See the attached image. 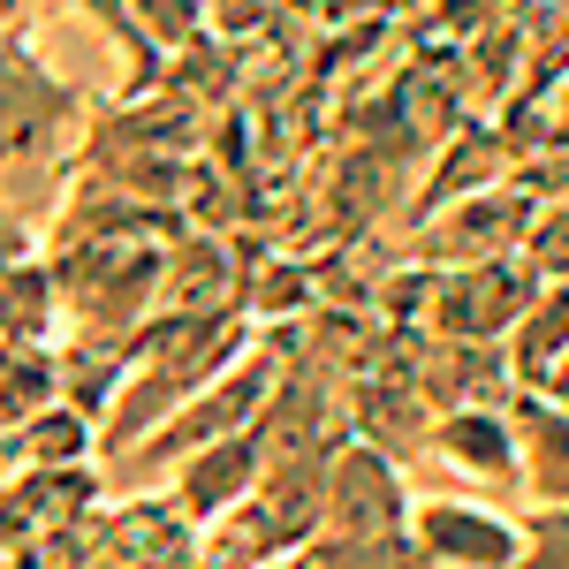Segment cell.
<instances>
[{"label": "cell", "mask_w": 569, "mask_h": 569, "mask_svg": "<svg viewBox=\"0 0 569 569\" xmlns=\"http://www.w3.org/2000/svg\"><path fill=\"white\" fill-rule=\"evenodd\" d=\"M243 350H251V327H243L236 311H198V319L160 311V319H144V335L130 342V372H122V388H114V410H107V426H99V456H107V463L130 456L137 440L160 433L198 388H213Z\"/></svg>", "instance_id": "obj_1"}, {"label": "cell", "mask_w": 569, "mask_h": 569, "mask_svg": "<svg viewBox=\"0 0 569 569\" xmlns=\"http://www.w3.org/2000/svg\"><path fill=\"white\" fill-rule=\"evenodd\" d=\"M281 372H289V342H251V350L236 357L213 388L190 395L160 433H144L130 456H114V463H122V479L176 471L182 456H198V448H213V440H228V433H251V426H259V410L273 402V388H281Z\"/></svg>", "instance_id": "obj_2"}, {"label": "cell", "mask_w": 569, "mask_h": 569, "mask_svg": "<svg viewBox=\"0 0 569 569\" xmlns=\"http://www.w3.org/2000/svg\"><path fill=\"white\" fill-rule=\"evenodd\" d=\"M531 297H539V273H531L525 259L426 266V305H418V335H440V342H509Z\"/></svg>", "instance_id": "obj_3"}, {"label": "cell", "mask_w": 569, "mask_h": 569, "mask_svg": "<svg viewBox=\"0 0 569 569\" xmlns=\"http://www.w3.org/2000/svg\"><path fill=\"white\" fill-rule=\"evenodd\" d=\"M539 220V198H525L517 182H486L433 206L426 236H418V266H486V259H525V236Z\"/></svg>", "instance_id": "obj_4"}, {"label": "cell", "mask_w": 569, "mask_h": 569, "mask_svg": "<svg viewBox=\"0 0 569 569\" xmlns=\"http://www.w3.org/2000/svg\"><path fill=\"white\" fill-rule=\"evenodd\" d=\"M410 509H418V493L402 479V463H395L388 448H372V440H342L335 448V463H327V525L335 539H380V531H410Z\"/></svg>", "instance_id": "obj_5"}, {"label": "cell", "mask_w": 569, "mask_h": 569, "mask_svg": "<svg viewBox=\"0 0 569 569\" xmlns=\"http://www.w3.org/2000/svg\"><path fill=\"white\" fill-rule=\"evenodd\" d=\"M410 539L433 569H517L525 562V517H501L493 501L440 493L410 509Z\"/></svg>", "instance_id": "obj_6"}, {"label": "cell", "mask_w": 569, "mask_h": 569, "mask_svg": "<svg viewBox=\"0 0 569 569\" xmlns=\"http://www.w3.org/2000/svg\"><path fill=\"white\" fill-rule=\"evenodd\" d=\"M259 479H266L259 426H251V433H228V440L198 448V456H182L176 471H168V486H176V517H182V525H206V531H213L220 517H236V509L259 493Z\"/></svg>", "instance_id": "obj_7"}, {"label": "cell", "mask_w": 569, "mask_h": 569, "mask_svg": "<svg viewBox=\"0 0 569 569\" xmlns=\"http://www.w3.org/2000/svg\"><path fill=\"white\" fill-rule=\"evenodd\" d=\"M426 456H440L448 471H471V479H486V486L525 479V463H517V418H509V402L440 410V418H433V440H426Z\"/></svg>", "instance_id": "obj_8"}, {"label": "cell", "mask_w": 569, "mask_h": 569, "mask_svg": "<svg viewBox=\"0 0 569 569\" xmlns=\"http://www.w3.org/2000/svg\"><path fill=\"white\" fill-rule=\"evenodd\" d=\"M509 418H517V463H525L531 509H562L569 501V410L555 395L525 388L509 402Z\"/></svg>", "instance_id": "obj_9"}, {"label": "cell", "mask_w": 569, "mask_h": 569, "mask_svg": "<svg viewBox=\"0 0 569 569\" xmlns=\"http://www.w3.org/2000/svg\"><path fill=\"white\" fill-rule=\"evenodd\" d=\"M61 327V281L46 259H23L16 273H0V350H53Z\"/></svg>", "instance_id": "obj_10"}, {"label": "cell", "mask_w": 569, "mask_h": 569, "mask_svg": "<svg viewBox=\"0 0 569 569\" xmlns=\"http://www.w3.org/2000/svg\"><path fill=\"white\" fill-rule=\"evenodd\" d=\"M562 357H569V281H539V297L509 335V372H517V388H547V372Z\"/></svg>", "instance_id": "obj_11"}, {"label": "cell", "mask_w": 569, "mask_h": 569, "mask_svg": "<svg viewBox=\"0 0 569 569\" xmlns=\"http://www.w3.org/2000/svg\"><path fill=\"white\" fill-rule=\"evenodd\" d=\"M61 402V357L53 350H0V448L23 433L39 410Z\"/></svg>", "instance_id": "obj_12"}, {"label": "cell", "mask_w": 569, "mask_h": 569, "mask_svg": "<svg viewBox=\"0 0 569 569\" xmlns=\"http://www.w3.org/2000/svg\"><path fill=\"white\" fill-rule=\"evenodd\" d=\"M305 562L311 569H433L410 531H380V539H335V531H319L305 547Z\"/></svg>", "instance_id": "obj_13"}, {"label": "cell", "mask_w": 569, "mask_h": 569, "mask_svg": "<svg viewBox=\"0 0 569 569\" xmlns=\"http://www.w3.org/2000/svg\"><path fill=\"white\" fill-rule=\"evenodd\" d=\"M525 266L539 281H569V206H539L525 236Z\"/></svg>", "instance_id": "obj_14"}, {"label": "cell", "mask_w": 569, "mask_h": 569, "mask_svg": "<svg viewBox=\"0 0 569 569\" xmlns=\"http://www.w3.org/2000/svg\"><path fill=\"white\" fill-rule=\"evenodd\" d=\"M517 569H569V501L562 509H525V562Z\"/></svg>", "instance_id": "obj_15"}, {"label": "cell", "mask_w": 569, "mask_h": 569, "mask_svg": "<svg viewBox=\"0 0 569 569\" xmlns=\"http://www.w3.org/2000/svg\"><path fill=\"white\" fill-rule=\"evenodd\" d=\"M509 182H517L525 198H539V206H569V144H547L539 160L509 168Z\"/></svg>", "instance_id": "obj_16"}, {"label": "cell", "mask_w": 569, "mask_h": 569, "mask_svg": "<svg viewBox=\"0 0 569 569\" xmlns=\"http://www.w3.org/2000/svg\"><path fill=\"white\" fill-rule=\"evenodd\" d=\"M23 259H31V228H23V220L0 206V273H16Z\"/></svg>", "instance_id": "obj_17"}, {"label": "cell", "mask_w": 569, "mask_h": 569, "mask_svg": "<svg viewBox=\"0 0 569 569\" xmlns=\"http://www.w3.org/2000/svg\"><path fill=\"white\" fill-rule=\"evenodd\" d=\"M539 395H555V402H562V410H569V357H562V365H555V372H547V388H539Z\"/></svg>", "instance_id": "obj_18"}]
</instances>
